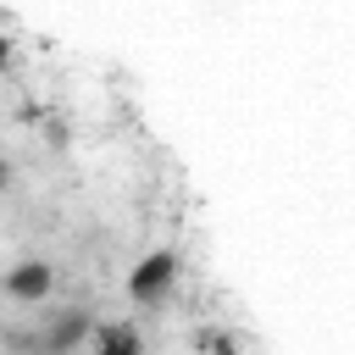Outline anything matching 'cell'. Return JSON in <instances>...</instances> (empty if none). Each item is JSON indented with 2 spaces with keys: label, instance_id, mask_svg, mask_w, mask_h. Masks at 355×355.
I'll use <instances>...</instances> for the list:
<instances>
[{
  "label": "cell",
  "instance_id": "obj_2",
  "mask_svg": "<svg viewBox=\"0 0 355 355\" xmlns=\"http://www.w3.org/2000/svg\"><path fill=\"white\" fill-rule=\"evenodd\" d=\"M178 272H183V255H178V250H150V255H139L133 272H128V300H139V305L166 300L172 283H178Z\"/></svg>",
  "mask_w": 355,
  "mask_h": 355
},
{
  "label": "cell",
  "instance_id": "obj_3",
  "mask_svg": "<svg viewBox=\"0 0 355 355\" xmlns=\"http://www.w3.org/2000/svg\"><path fill=\"white\" fill-rule=\"evenodd\" d=\"M50 288H55V266L39 261V255H28V261H17V266L6 272V294H11L17 305H44Z\"/></svg>",
  "mask_w": 355,
  "mask_h": 355
},
{
  "label": "cell",
  "instance_id": "obj_1",
  "mask_svg": "<svg viewBox=\"0 0 355 355\" xmlns=\"http://www.w3.org/2000/svg\"><path fill=\"white\" fill-rule=\"evenodd\" d=\"M89 333H100V327H94V316H89L83 305H55V311H44L39 327L28 333V349H33V355H78V349L89 344Z\"/></svg>",
  "mask_w": 355,
  "mask_h": 355
},
{
  "label": "cell",
  "instance_id": "obj_5",
  "mask_svg": "<svg viewBox=\"0 0 355 355\" xmlns=\"http://www.w3.org/2000/svg\"><path fill=\"white\" fill-rule=\"evenodd\" d=\"M205 355H244L233 333H205Z\"/></svg>",
  "mask_w": 355,
  "mask_h": 355
},
{
  "label": "cell",
  "instance_id": "obj_4",
  "mask_svg": "<svg viewBox=\"0 0 355 355\" xmlns=\"http://www.w3.org/2000/svg\"><path fill=\"white\" fill-rule=\"evenodd\" d=\"M94 355H144V333H139L133 322H100Z\"/></svg>",
  "mask_w": 355,
  "mask_h": 355
}]
</instances>
